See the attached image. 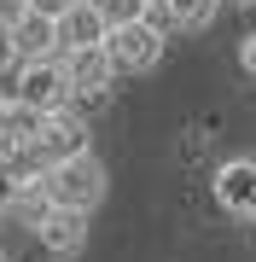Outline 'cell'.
I'll list each match as a JSON object with an SVG mask.
<instances>
[{"label":"cell","mask_w":256,"mask_h":262,"mask_svg":"<svg viewBox=\"0 0 256 262\" xmlns=\"http://www.w3.org/2000/svg\"><path fill=\"white\" fill-rule=\"evenodd\" d=\"M239 70L256 82V29H250V35H239Z\"/></svg>","instance_id":"13"},{"label":"cell","mask_w":256,"mask_h":262,"mask_svg":"<svg viewBox=\"0 0 256 262\" xmlns=\"http://www.w3.org/2000/svg\"><path fill=\"white\" fill-rule=\"evenodd\" d=\"M169 29H157L152 18H134V24H117L105 29V53H111L117 76H152L163 64V47H169Z\"/></svg>","instance_id":"2"},{"label":"cell","mask_w":256,"mask_h":262,"mask_svg":"<svg viewBox=\"0 0 256 262\" xmlns=\"http://www.w3.org/2000/svg\"><path fill=\"white\" fill-rule=\"evenodd\" d=\"M245 6H256V0H245Z\"/></svg>","instance_id":"18"},{"label":"cell","mask_w":256,"mask_h":262,"mask_svg":"<svg viewBox=\"0 0 256 262\" xmlns=\"http://www.w3.org/2000/svg\"><path fill=\"white\" fill-rule=\"evenodd\" d=\"M12 99L29 105V111H58V105H70V76H64V58H24L18 64V82H12Z\"/></svg>","instance_id":"3"},{"label":"cell","mask_w":256,"mask_h":262,"mask_svg":"<svg viewBox=\"0 0 256 262\" xmlns=\"http://www.w3.org/2000/svg\"><path fill=\"white\" fill-rule=\"evenodd\" d=\"M0 262H12V256H6V251H0Z\"/></svg>","instance_id":"17"},{"label":"cell","mask_w":256,"mask_h":262,"mask_svg":"<svg viewBox=\"0 0 256 262\" xmlns=\"http://www.w3.org/2000/svg\"><path fill=\"white\" fill-rule=\"evenodd\" d=\"M6 70H18V47H12V24L0 18V76Z\"/></svg>","instance_id":"12"},{"label":"cell","mask_w":256,"mask_h":262,"mask_svg":"<svg viewBox=\"0 0 256 262\" xmlns=\"http://www.w3.org/2000/svg\"><path fill=\"white\" fill-rule=\"evenodd\" d=\"M94 6H99L105 29H117V24H134V18H146V12H152V0H94Z\"/></svg>","instance_id":"11"},{"label":"cell","mask_w":256,"mask_h":262,"mask_svg":"<svg viewBox=\"0 0 256 262\" xmlns=\"http://www.w3.org/2000/svg\"><path fill=\"white\" fill-rule=\"evenodd\" d=\"M12 204H18V181H12V169L0 163V215H12Z\"/></svg>","instance_id":"14"},{"label":"cell","mask_w":256,"mask_h":262,"mask_svg":"<svg viewBox=\"0 0 256 262\" xmlns=\"http://www.w3.org/2000/svg\"><path fill=\"white\" fill-rule=\"evenodd\" d=\"M41 192H47L53 210H82L94 215L105 204V192H111V169H105L94 151H76V158H58L41 169Z\"/></svg>","instance_id":"1"},{"label":"cell","mask_w":256,"mask_h":262,"mask_svg":"<svg viewBox=\"0 0 256 262\" xmlns=\"http://www.w3.org/2000/svg\"><path fill=\"white\" fill-rule=\"evenodd\" d=\"M105 41V18L94 0H76V6L58 18V53H76V47H99Z\"/></svg>","instance_id":"10"},{"label":"cell","mask_w":256,"mask_h":262,"mask_svg":"<svg viewBox=\"0 0 256 262\" xmlns=\"http://www.w3.org/2000/svg\"><path fill=\"white\" fill-rule=\"evenodd\" d=\"M216 12H221V0H152V18L157 29H180V35H198V29L216 24Z\"/></svg>","instance_id":"9"},{"label":"cell","mask_w":256,"mask_h":262,"mask_svg":"<svg viewBox=\"0 0 256 262\" xmlns=\"http://www.w3.org/2000/svg\"><path fill=\"white\" fill-rule=\"evenodd\" d=\"M29 6H35V12H47V18H64L76 0H29Z\"/></svg>","instance_id":"16"},{"label":"cell","mask_w":256,"mask_h":262,"mask_svg":"<svg viewBox=\"0 0 256 262\" xmlns=\"http://www.w3.org/2000/svg\"><path fill=\"white\" fill-rule=\"evenodd\" d=\"M35 146H41V158H47V163L76 158V151H94V122H87V111L70 99V105H58V111H47V117H41Z\"/></svg>","instance_id":"4"},{"label":"cell","mask_w":256,"mask_h":262,"mask_svg":"<svg viewBox=\"0 0 256 262\" xmlns=\"http://www.w3.org/2000/svg\"><path fill=\"white\" fill-rule=\"evenodd\" d=\"M12 47H18V64H24V58H53L58 53V18L24 6L18 18H12Z\"/></svg>","instance_id":"8"},{"label":"cell","mask_w":256,"mask_h":262,"mask_svg":"<svg viewBox=\"0 0 256 262\" xmlns=\"http://www.w3.org/2000/svg\"><path fill=\"white\" fill-rule=\"evenodd\" d=\"M210 198L233 215V222H256V158H227L210 175Z\"/></svg>","instance_id":"6"},{"label":"cell","mask_w":256,"mask_h":262,"mask_svg":"<svg viewBox=\"0 0 256 262\" xmlns=\"http://www.w3.org/2000/svg\"><path fill=\"white\" fill-rule=\"evenodd\" d=\"M29 233H35V245H41L53 262H76V256L87 251V239H94V222H87L82 210H47Z\"/></svg>","instance_id":"7"},{"label":"cell","mask_w":256,"mask_h":262,"mask_svg":"<svg viewBox=\"0 0 256 262\" xmlns=\"http://www.w3.org/2000/svg\"><path fill=\"white\" fill-rule=\"evenodd\" d=\"M12 117H18V99H12V94H0V140L12 134Z\"/></svg>","instance_id":"15"},{"label":"cell","mask_w":256,"mask_h":262,"mask_svg":"<svg viewBox=\"0 0 256 262\" xmlns=\"http://www.w3.org/2000/svg\"><path fill=\"white\" fill-rule=\"evenodd\" d=\"M64 58V76H70V99L82 105H99V99H111V88H117V64H111V53H105V41L99 47H76V53H58Z\"/></svg>","instance_id":"5"}]
</instances>
